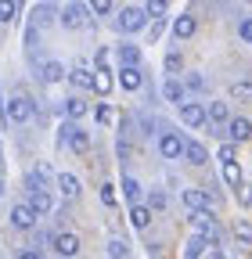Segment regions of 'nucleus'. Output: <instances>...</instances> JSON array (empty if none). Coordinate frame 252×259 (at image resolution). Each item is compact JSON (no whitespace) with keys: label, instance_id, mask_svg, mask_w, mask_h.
<instances>
[{"label":"nucleus","instance_id":"obj_25","mask_svg":"<svg viewBox=\"0 0 252 259\" xmlns=\"http://www.w3.org/2000/svg\"><path fill=\"white\" fill-rule=\"evenodd\" d=\"M224 180L231 187H241V166H238V162H224Z\"/></svg>","mask_w":252,"mask_h":259},{"label":"nucleus","instance_id":"obj_18","mask_svg":"<svg viewBox=\"0 0 252 259\" xmlns=\"http://www.w3.org/2000/svg\"><path fill=\"white\" fill-rule=\"evenodd\" d=\"M119 65H141V47L137 44H119Z\"/></svg>","mask_w":252,"mask_h":259},{"label":"nucleus","instance_id":"obj_43","mask_svg":"<svg viewBox=\"0 0 252 259\" xmlns=\"http://www.w3.org/2000/svg\"><path fill=\"white\" fill-rule=\"evenodd\" d=\"M98 69H108V51H98Z\"/></svg>","mask_w":252,"mask_h":259},{"label":"nucleus","instance_id":"obj_24","mask_svg":"<svg viewBox=\"0 0 252 259\" xmlns=\"http://www.w3.org/2000/svg\"><path fill=\"white\" fill-rule=\"evenodd\" d=\"M166 8H170L166 0H148V4H144L141 11H144V18H155V22H159V18L166 15Z\"/></svg>","mask_w":252,"mask_h":259},{"label":"nucleus","instance_id":"obj_28","mask_svg":"<svg viewBox=\"0 0 252 259\" xmlns=\"http://www.w3.org/2000/svg\"><path fill=\"white\" fill-rule=\"evenodd\" d=\"M234 238H238L241 245H252V223L238 220V223H234Z\"/></svg>","mask_w":252,"mask_h":259},{"label":"nucleus","instance_id":"obj_20","mask_svg":"<svg viewBox=\"0 0 252 259\" xmlns=\"http://www.w3.org/2000/svg\"><path fill=\"white\" fill-rule=\"evenodd\" d=\"M130 223L137 227V231H148V223H151V209H148V205H134V209H130Z\"/></svg>","mask_w":252,"mask_h":259},{"label":"nucleus","instance_id":"obj_33","mask_svg":"<svg viewBox=\"0 0 252 259\" xmlns=\"http://www.w3.org/2000/svg\"><path fill=\"white\" fill-rule=\"evenodd\" d=\"M180 65H184V58H180V51H170V54H166V72H177V69H180Z\"/></svg>","mask_w":252,"mask_h":259},{"label":"nucleus","instance_id":"obj_44","mask_svg":"<svg viewBox=\"0 0 252 259\" xmlns=\"http://www.w3.org/2000/svg\"><path fill=\"white\" fill-rule=\"evenodd\" d=\"M18 259H44V255H40V252H36V248H25V252H22V255H18Z\"/></svg>","mask_w":252,"mask_h":259},{"label":"nucleus","instance_id":"obj_16","mask_svg":"<svg viewBox=\"0 0 252 259\" xmlns=\"http://www.w3.org/2000/svg\"><path fill=\"white\" fill-rule=\"evenodd\" d=\"M184 158L191 162V166H205V162H209V151H205V144L191 141V144H184Z\"/></svg>","mask_w":252,"mask_h":259},{"label":"nucleus","instance_id":"obj_11","mask_svg":"<svg viewBox=\"0 0 252 259\" xmlns=\"http://www.w3.org/2000/svg\"><path fill=\"white\" fill-rule=\"evenodd\" d=\"M11 223L18 227V231H33V227H36V212L29 205H15L11 209Z\"/></svg>","mask_w":252,"mask_h":259},{"label":"nucleus","instance_id":"obj_13","mask_svg":"<svg viewBox=\"0 0 252 259\" xmlns=\"http://www.w3.org/2000/svg\"><path fill=\"white\" fill-rule=\"evenodd\" d=\"M205 119H209L213 126H227V122H231V108H227V101H213V105L205 108Z\"/></svg>","mask_w":252,"mask_h":259},{"label":"nucleus","instance_id":"obj_4","mask_svg":"<svg viewBox=\"0 0 252 259\" xmlns=\"http://www.w3.org/2000/svg\"><path fill=\"white\" fill-rule=\"evenodd\" d=\"M144 25H148V18H144L141 8H122V11H119V29H122V32H141Z\"/></svg>","mask_w":252,"mask_h":259},{"label":"nucleus","instance_id":"obj_27","mask_svg":"<svg viewBox=\"0 0 252 259\" xmlns=\"http://www.w3.org/2000/svg\"><path fill=\"white\" fill-rule=\"evenodd\" d=\"M108 255H112V259H126V255H130V245H126L122 238H112V241H108Z\"/></svg>","mask_w":252,"mask_h":259},{"label":"nucleus","instance_id":"obj_2","mask_svg":"<svg viewBox=\"0 0 252 259\" xmlns=\"http://www.w3.org/2000/svg\"><path fill=\"white\" fill-rule=\"evenodd\" d=\"M191 223H195V231H198V238L205 241V245H216V220H213V212H191Z\"/></svg>","mask_w":252,"mask_h":259},{"label":"nucleus","instance_id":"obj_9","mask_svg":"<svg viewBox=\"0 0 252 259\" xmlns=\"http://www.w3.org/2000/svg\"><path fill=\"white\" fill-rule=\"evenodd\" d=\"M209 198H213V194L202 191V187H187V191H184V205L191 209V212H202V209L209 205Z\"/></svg>","mask_w":252,"mask_h":259},{"label":"nucleus","instance_id":"obj_34","mask_svg":"<svg viewBox=\"0 0 252 259\" xmlns=\"http://www.w3.org/2000/svg\"><path fill=\"white\" fill-rule=\"evenodd\" d=\"M90 11L94 15H108L112 11V0H90Z\"/></svg>","mask_w":252,"mask_h":259},{"label":"nucleus","instance_id":"obj_37","mask_svg":"<svg viewBox=\"0 0 252 259\" xmlns=\"http://www.w3.org/2000/svg\"><path fill=\"white\" fill-rule=\"evenodd\" d=\"M234 97H252V83H234Z\"/></svg>","mask_w":252,"mask_h":259},{"label":"nucleus","instance_id":"obj_45","mask_svg":"<svg viewBox=\"0 0 252 259\" xmlns=\"http://www.w3.org/2000/svg\"><path fill=\"white\" fill-rule=\"evenodd\" d=\"M213 259H231V255H224V252H216V255H213Z\"/></svg>","mask_w":252,"mask_h":259},{"label":"nucleus","instance_id":"obj_17","mask_svg":"<svg viewBox=\"0 0 252 259\" xmlns=\"http://www.w3.org/2000/svg\"><path fill=\"white\" fill-rule=\"evenodd\" d=\"M69 79H72V87H79V90H90V83H94V72L87 69V65H76V69L69 72Z\"/></svg>","mask_w":252,"mask_h":259},{"label":"nucleus","instance_id":"obj_32","mask_svg":"<svg viewBox=\"0 0 252 259\" xmlns=\"http://www.w3.org/2000/svg\"><path fill=\"white\" fill-rule=\"evenodd\" d=\"M101 202H105V205H115V202H119V194H115V184H105V187H101Z\"/></svg>","mask_w":252,"mask_h":259},{"label":"nucleus","instance_id":"obj_40","mask_svg":"<svg viewBox=\"0 0 252 259\" xmlns=\"http://www.w3.org/2000/svg\"><path fill=\"white\" fill-rule=\"evenodd\" d=\"M162 205H166V194L155 191V194H151V209H162Z\"/></svg>","mask_w":252,"mask_h":259},{"label":"nucleus","instance_id":"obj_10","mask_svg":"<svg viewBox=\"0 0 252 259\" xmlns=\"http://www.w3.org/2000/svg\"><path fill=\"white\" fill-rule=\"evenodd\" d=\"M227 137H231V141H248V137H252V122H248L245 115H231V122H227Z\"/></svg>","mask_w":252,"mask_h":259},{"label":"nucleus","instance_id":"obj_38","mask_svg":"<svg viewBox=\"0 0 252 259\" xmlns=\"http://www.w3.org/2000/svg\"><path fill=\"white\" fill-rule=\"evenodd\" d=\"M238 191H241V205H252V184H241Z\"/></svg>","mask_w":252,"mask_h":259},{"label":"nucleus","instance_id":"obj_35","mask_svg":"<svg viewBox=\"0 0 252 259\" xmlns=\"http://www.w3.org/2000/svg\"><path fill=\"white\" fill-rule=\"evenodd\" d=\"M216 155H220V162H238V158H234V144H220Z\"/></svg>","mask_w":252,"mask_h":259},{"label":"nucleus","instance_id":"obj_39","mask_svg":"<svg viewBox=\"0 0 252 259\" xmlns=\"http://www.w3.org/2000/svg\"><path fill=\"white\" fill-rule=\"evenodd\" d=\"M187 87H191V90H202V76L191 72V76H187Z\"/></svg>","mask_w":252,"mask_h":259},{"label":"nucleus","instance_id":"obj_23","mask_svg":"<svg viewBox=\"0 0 252 259\" xmlns=\"http://www.w3.org/2000/svg\"><path fill=\"white\" fill-rule=\"evenodd\" d=\"M58 187H61L65 198H76V194H79V180H76L72 173H61V177H58Z\"/></svg>","mask_w":252,"mask_h":259},{"label":"nucleus","instance_id":"obj_31","mask_svg":"<svg viewBox=\"0 0 252 259\" xmlns=\"http://www.w3.org/2000/svg\"><path fill=\"white\" fill-rule=\"evenodd\" d=\"M15 11H18V4H15V0H0V22L15 18Z\"/></svg>","mask_w":252,"mask_h":259},{"label":"nucleus","instance_id":"obj_22","mask_svg":"<svg viewBox=\"0 0 252 259\" xmlns=\"http://www.w3.org/2000/svg\"><path fill=\"white\" fill-rule=\"evenodd\" d=\"M87 112H90V105L83 101V97H69V101H65V115L69 119H83Z\"/></svg>","mask_w":252,"mask_h":259},{"label":"nucleus","instance_id":"obj_15","mask_svg":"<svg viewBox=\"0 0 252 259\" xmlns=\"http://www.w3.org/2000/svg\"><path fill=\"white\" fill-rule=\"evenodd\" d=\"M180 119H184V126H205V105H184Z\"/></svg>","mask_w":252,"mask_h":259},{"label":"nucleus","instance_id":"obj_21","mask_svg":"<svg viewBox=\"0 0 252 259\" xmlns=\"http://www.w3.org/2000/svg\"><path fill=\"white\" fill-rule=\"evenodd\" d=\"M162 97H166V101H173V105H180V101H184V83L166 79V83H162Z\"/></svg>","mask_w":252,"mask_h":259},{"label":"nucleus","instance_id":"obj_7","mask_svg":"<svg viewBox=\"0 0 252 259\" xmlns=\"http://www.w3.org/2000/svg\"><path fill=\"white\" fill-rule=\"evenodd\" d=\"M54 252H58V255H65V259H72V255L79 252V238H76V234H69V231L54 234Z\"/></svg>","mask_w":252,"mask_h":259},{"label":"nucleus","instance_id":"obj_42","mask_svg":"<svg viewBox=\"0 0 252 259\" xmlns=\"http://www.w3.org/2000/svg\"><path fill=\"white\" fill-rule=\"evenodd\" d=\"M98 119H101V122H112V108L101 105V108H98Z\"/></svg>","mask_w":252,"mask_h":259},{"label":"nucleus","instance_id":"obj_5","mask_svg":"<svg viewBox=\"0 0 252 259\" xmlns=\"http://www.w3.org/2000/svg\"><path fill=\"white\" fill-rule=\"evenodd\" d=\"M141 83H144L141 65H119V87L122 90H141Z\"/></svg>","mask_w":252,"mask_h":259},{"label":"nucleus","instance_id":"obj_12","mask_svg":"<svg viewBox=\"0 0 252 259\" xmlns=\"http://www.w3.org/2000/svg\"><path fill=\"white\" fill-rule=\"evenodd\" d=\"M198 32V22L191 18V15H180L177 22H173V40H191Z\"/></svg>","mask_w":252,"mask_h":259},{"label":"nucleus","instance_id":"obj_3","mask_svg":"<svg viewBox=\"0 0 252 259\" xmlns=\"http://www.w3.org/2000/svg\"><path fill=\"white\" fill-rule=\"evenodd\" d=\"M4 115L11 122H29L33 119V101H29V97H11V101L4 105Z\"/></svg>","mask_w":252,"mask_h":259},{"label":"nucleus","instance_id":"obj_29","mask_svg":"<svg viewBox=\"0 0 252 259\" xmlns=\"http://www.w3.org/2000/svg\"><path fill=\"white\" fill-rule=\"evenodd\" d=\"M122 194H126L130 202H137V198H141V184H137L134 177H122Z\"/></svg>","mask_w":252,"mask_h":259},{"label":"nucleus","instance_id":"obj_1","mask_svg":"<svg viewBox=\"0 0 252 259\" xmlns=\"http://www.w3.org/2000/svg\"><path fill=\"white\" fill-rule=\"evenodd\" d=\"M58 134H61V141H69V148H72L76 155H87V151H90V134H87V130H79L76 122H65Z\"/></svg>","mask_w":252,"mask_h":259},{"label":"nucleus","instance_id":"obj_19","mask_svg":"<svg viewBox=\"0 0 252 259\" xmlns=\"http://www.w3.org/2000/svg\"><path fill=\"white\" fill-rule=\"evenodd\" d=\"M90 87L98 90V94H112L115 79H112V72H108V69H98V72H94V83H90Z\"/></svg>","mask_w":252,"mask_h":259},{"label":"nucleus","instance_id":"obj_41","mask_svg":"<svg viewBox=\"0 0 252 259\" xmlns=\"http://www.w3.org/2000/svg\"><path fill=\"white\" fill-rule=\"evenodd\" d=\"M162 29H166V22L159 18V22H155V25H151V40H159V36H162Z\"/></svg>","mask_w":252,"mask_h":259},{"label":"nucleus","instance_id":"obj_30","mask_svg":"<svg viewBox=\"0 0 252 259\" xmlns=\"http://www.w3.org/2000/svg\"><path fill=\"white\" fill-rule=\"evenodd\" d=\"M202 248H205V241L202 238H191L187 248H184V259H202Z\"/></svg>","mask_w":252,"mask_h":259},{"label":"nucleus","instance_id":"obj_6","mask_svg":"<svg viewBox=\"0 0 252 259\" xmlns=\"http://www.w3.org/2000/svg\"><path fill=\"white\" fill-rule=\"evenodd\" d=\"M87 15H90V8L72 4V8L61 11V25H65V29H83V25H87Z\"/></svg>","mask_w":252,"mask_h":259},{"label":"nucleus","instance_id":"obj_36","mask_svg":"<svg viewBox=\"0 0 252 259\" xmlns=\"http://www.w3.org/2000/svg\"><path fill=\"white\" fill-rule=\"evenodd\" d=\"M238 36H241L245 44H252V18H245V22H241V29H238Z\"/></svg>","mask_w":252,"mask_h":259},{"label":"nucleus","instance_id":"obj_8","mask_svg":"<svg viewBox=\"0 0 252 259\" xmlns=\"http://www.w3.org/2000/svg\"><path fill=\"white\" fill-rule=\"evenodd\" d=\"M159 151H162V158H180L184 155V137L180 134H162V141H159Z\"/></svg>","mask_w":252,"mask_h":259},{"label":"nucleus","instance_id":"obj_14","mask_svg":"<svg viewBox=\"0 0 252 259\" xmlns=\"http://www.w3.org/2000/svg\"><path fill=\"white\" fill-rule=\"evenodd\" d=\"M29 209H33L36 216H47L51 209H54V202H51V194L47 191H33V194H29V202H25Z\"/></svg>","mask_w":252,"mask_h":259},{"label":"nucleus","instance_id":"obj_26","mask_svg":"<svg viewBox=\"0 0 252 259\" xmlns=\"http://www.w3.org/2000/svg\"><path fill=\"white\" fill-rule=\"evenodd\" d=\"M44 79H47V83H61V79H65V69H61L58 61H47V65H44Z\"/></svg>","mask_w":252,"mask_h":259}]
</instances>
